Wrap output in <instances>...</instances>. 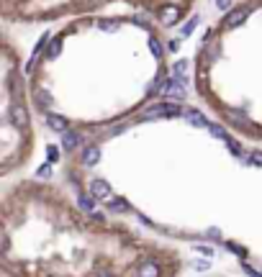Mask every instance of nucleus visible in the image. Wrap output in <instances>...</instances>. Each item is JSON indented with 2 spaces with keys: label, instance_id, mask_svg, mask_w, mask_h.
<instances>
[{
  "label": "nucleus",
  "instance_id": "1",
  "mask_svg": "<svg viewBox=\"0 0 262 277\" xmlns=\"http://www.w3.org/2000/svg\"><path fill=\"white\" fill-rule=\"evenodd\" d=\"M183 264L177 249L77 210L49 182L3 193L6 277H180Z\"/></svg>",
  "mask_w": 262,
  "mask_h": 277
},
{
  "label": "nucleus",
  "instance_id": "2",
  "mask_svg": "<svg viewBox=\"0 0 262 277\" xmlns=\"http://www.w3.org/2000/svg\"><path fill=\"white\" fill-rule=\"evenodd\" d=\"M198 0H0V13L8 24H44L72 16H93L108 6H129L147 13L159 26L183 24Z\"/></svg>",
  "mask_w": 262,
  "mask_h": 277
},
{
  "label": "nucleus",
  "instance_id": "3",
  "mask_svg": "<svg viewBox=\"0 0 262 277\" xmlns=\"http://www.w3.org/2000/svg\"><path fill=\"white\" fill-rule=\"evenodd\" d=\"M0 175L8 177L16 167H24L34 152V131L31 116L24 95L21 62L13 41L6 36L3 47V113H0Z\"/></svg>",
  "mask_w": 262,
  "mask_h": 277
}]
</instances>
